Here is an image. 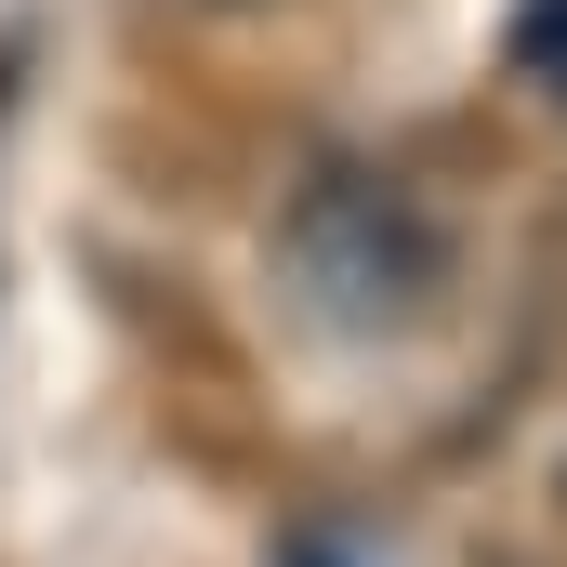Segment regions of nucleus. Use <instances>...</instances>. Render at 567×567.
Masks as SVG:
<instances>
[{
	"label": "nucleus",
	"instance_id": "obj_1",
	"mask_svg": "<svg viewBox=\"0 0 567 567\" xmlns=\"http://www.w3.org/2000/svg\"><path fill=\"white\" fill-rule=\"evenodd\" d=\"M278 278H290V303L317 330L396 343V330H423L435 290H449V225L423 212V185L330 158V172L290 185V212H278Z\"/></svg>",
	"mask_w": 567,
	"mask_h": 567
},
{
	"label": "nucleus",
	"instance_id": "obj_2",
	"mask_svg": "<svg viewBox=\"0 0 567 567\" xmlns=\"http://www.w3.org/2000/svg\"><path fill=\"white\" fill-rule=\"evenodd\" d=\"M515 66H528L542 93H567V0H528V13H515Z\"/></svg>",
	"mask_w": 567,
	"mask_h": 567
},
{
	"label": "nucleus",
	"instance_id": "obj_3",
	"mask_svg": "<svg viewBox=\"0 0 567 567\" xmlns=\"http://www.w3.org/2000/svg\"><path fill=\"white\" fill-rule=\"evenodd\" d=\"M290 567H370L357 542H290Z\"/></svg>",
	"mask_w": 567,
	"mask_h": 567
}]
</instances>
